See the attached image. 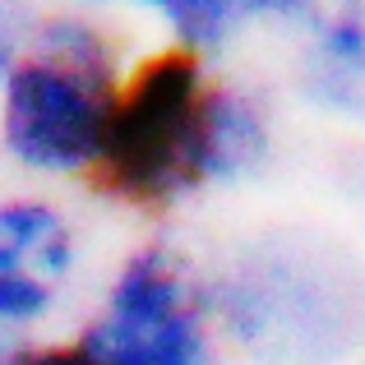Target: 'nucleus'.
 <instances>
[{
  "label": "nucleus",
  "mask_w": 365,
  "mask_h": 365,
  "mask_svg": "<svg viewBox=\"0 0 365 365\" xmlns=\"http://www.w3.org/2000/svg\"><path fill=\"white\" fill-rule=\"evenodd\" d=\"M134 56L116 19L42 9L0 70V158L37 190L93 185Z\"/></svg>",
  "instance_id": "obj_1"
},
{
  "label": "nucleus",
  "mask_w": 365,
  "mask_h": 365,
  "mask_svg": "<svg viewBox=\"0 0 365 365\" xmlns=\"http://www.w3.org/2000/svg\"><path fill=\"white\" fill-rule=\"evenodd\" d=\"M217 338L259 365H338L365 342V277L342 250L264 232L204 264Z\"/></svg>",
  "instance_id": "obj_2"
},
{
  "label": "nucleus",
  "mask_w": 365,
  "mask_h": 365,
  "mask_svg": "<svg viewBox=\"0 0 365 365\" xmlns=\"http://www.w3.org/2000/svg\"><path fill=\"white\" fill-rule=\"evenodd\" d=\"M70 342L83 365H217L204 264L167 232L143 236L111 264Z\"/></svg>",
  "instance_id": "obj_3"
},
{
  "label": "nucleus",
  "mask_w": 365,
  "mask_h": 365,
  "mask_svg": "<svg viewBox=\"0 0 365 365\" xmlns=\"http://www.w3.org/2000/svg\"><path fill=\"white\" fill-rule=\"evenodd\" d=\"M208 74L213 65L171 46L134 56L102 167L88 185L93 195L143 217H167L204 199L195 176V125Z\"/></svg>",
  "instance_id": "obj_4"
},
{
  "label": "nucleus",
  "mask_w": 365,
  "mask_h": 365,
  "mask_svg": "<svg viewBox=\"0 0 365 365\" xmlns=\"http://www.w3.org/2000/svg\"><path fill=\"white\" fill-rule=\"evenodd\" d=\"M88 268L83 217L56 190L0 195V338L24 342L74 301Z\"/></svg>",
  "instance_id": "obj_5"
},
{
  "label": "nucleus",
  "mask_w": 365,
  "mask_h": 365,
  "mask_svg": "<svg viewBox=\"0 0 365 365\" xmlns=\"http://www.w3.org/2000/svg\"><path fill=\"white\" fill-rule=\"evenodd\" d=\"M277 158V111L259 83L213 65L199 98L195 176L199 195L241 190L259 180Z\"/></svg>",
  "instance_id": "obj_6"
},
{
  "label": "nucleus",
  "mask_w": 365,
  "mask_h": 365,
  "mask_svg": "<svg viewBox=\"0 0 365 365\" xmlns=\"http://www.w3.org/2000/svg\"><path fill=\"white\" fill-rule=\"evenodd\" d=\"M74 9H93V14H134L162 28V46L185 51L204 65H222L227 51L245 37V9L241 0H61Z\"/></svg>",
  "instance_id": "obj_7"
},
{
  "label": "nucleus",
  "mask_w": 365,
  "mask_h": 365,
  "mask_svg": "<svg viewBox=\"0 0 365 365\" xmlns=\"http://www.w3.org/2000/svg\"><path fill=\"white\" fill-rule=\"evenodd\" d=\"M319 5L324 0H241L250 28H268V33H282V37H292Z\"/></svg>",
  "instance_id": "obj_8"
},
{
  "label": "nucleus",
  "mask_w": 365,
  "mask_h": 365,
  "mask_svg": "<svg viewBox=\"0 0 365 365\" xmlns=\"http://www.w3.org/2000/svg\"><path fill=\"white\" fill-rule=\"evenodd\" d=\"M42 5L37 0H0V70L14 61V51L24 46V37L33 33Z\"/></svg>",
  "instance_id": "obj_9"
},
{
  "label": "nucleus",
  "mask_w": 365,
  "mask_h": 365,
  "mask_svg": "<svg viewBox=\"0 0 365 365\" xmlns=\"http://www.w3.org/2000/svg\"><path fill=\"white\" fill-rule=\"evenodd\" d=\"M14 347H19V342H9V338H0V365H9V356H14Z\"/></svg>",
  "instance_id": "obj_10"
}]
</instances>
